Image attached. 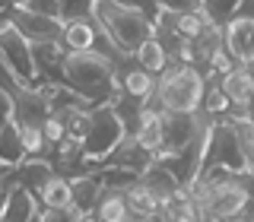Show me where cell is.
Wrapping results in <instances>:
<instances>
[{"instance_id": "20", "label": "cell", "mask_w": 254, "mask_h": 222, "mask_svg": "<svg viewBox=\"0 0 254 222\" xmlns=\"http://www.w3.org/2000/svg\"><path fill=\"white\" fill-rule=\"evenodd\" d=\"M16 171H19L22 184H26L29 190H35V194L51 181V174H54V168H51L48 159H26L22 165H16Z\"/></svg>"}, {"instance_id": "16", "label": "cell", "mask_w": 254, "mask_h": 222, "mask_svg": "<svg viewBox=\"0 0 254 222\" xmlns=\"http://www.w3.org/2000/svg\"><path fill=\"white\" fill-rule=\"evenodd\" d=\"M61 42L67 45V51H92L99 45V22L95 19L67 22L61 32Z\"/></svg>"}, {"instance_id": "25", "label": "cell", "mask_w": 254, "mask_h": 222, "mask_svg": "<svg viewBox=\"0 0 254 222\" xmlns=\"http://www.w3.org/2000/svg\"><path fill=\"white\" fill-rule=\"evenodd\" d=\"M16 3H22V6H26V10H32V13L58 16V19H61V0H16Z\"/></svg>"}, {"instance_id": "13", "label": "cell", "mask_w": 254, "mask_h": 222, "mask_svg": "<svg viewBox=\"0 0 254 222\" xmlns=\"http://www.w3.org/2000/svg\"><path fill=\"white\" fill-rule=\"evenodd\" d=\"M118 86H121L124 92L137 95V99L149 102L156 95V89H159V76L149 73V70H143L140 63H137V67H121V70H118Z\"/></svg>"}, {"instance_id": "27", "label": "cell", "mask_w": 254, "mask_h": 222, "mask_svg": "<svg viewBox=\"0 0 254 222\" xmlns=\"http://www.w3.org/2000/svg\"><path fill=\"white\" fill-rule=\"evenodd\" d=\"M235 16H248V19H254V0H242L238 10H235Z\"/></svg>"}, {"instance_id": "8", "label": "cell", "mask_w": 254, "mask_h": 222, "mask_svg": "<svg viewBox=\"0 0 254 222\" xmlns=\"http://www.w3.org/2000/svg\"><path fill=\"white\" fill-rule=\"evenodd\" d=\"M54 114V105H51V95L45 92V83L42 86H22L16 92V121L19 124H45L48 117Z\"/></svg>"}, {"instance_id": "4", "label": "cell", "mask_w": 254, "mask_h": 222, "mask_svg": "<svg viewBox=\"0 0 254 222\" xmlns=\"http://www.w3.org/2000/svg\"><path fill=\"white\" fill-rule=\"evenodd\" d=\"M127 124L121 121V114H118L111 105H95L92 108V127L89 133H86L83 140V153L89 162H105V159L118 149V143L127 137Z\"/></svg>"}, {"instance_id": "22", "label": "cell", "mask_w": 254, "mask_h": 222, "mask_svg": "<svg viewBox=\"0 0 254 222\" xmlns=\"http://www.w3.org/2000/svg\"><path fill=\"white\" fill-rule=\"evenodd\" d=\"M235 67H238V60L232 57V51H229V48H219V51H216V54L210 57V63H206V73L226 76V73H232Z\"/></svg>"}, {"instance_id": "11", "label": "cell", "mask_w": 254, "mask_h": 222, "mask_svg": "<svg viewBox=\"0 0 254 222\" xmlns=\"http://www.w3.org/2000/svg\"><path fill=\"white\" fill-rule=\"evenodd\" d=\"M219 86H222V92L229 95L232 108H248V102L254 99V70L248 63H238L232 73L219 76Z\"/></svg>"}, {"instance_id": "12", "label": "cell", "mask_w": 254, "mask_h": 222, "mask_svg": "<svg viewBox=\"0 0 254 222\" xmlns=\"http://www.w3.org/2000/svg\"><path fill=\"white\" fill-rule=\"evenodd\" d=\"M0 156H3V165H22L29 159L26 153V137H22V124L16 117H3V127H0Z\"/></svg>"}, {"instance_id": "1", "label": "cell", "mask_w": 254, "mask_h": 222, "mask_svg": "<svg viewBox=\"0 0 254 222\" xmlns=\"http://www.w3.org/2000/svg\"><path fill=\"white\" fill-rule=\"evenodd\" d=\"M64 83L92 105H108L118 92V63L102 51H70L64 60Z\"/></svg>"}, {"instance_id": "10", "label": "cell", "mask_w": 254, "mask_h": 222, "mask_svg": "<svg viewBox=\"0 0 254 222\" xmlns=\"http://www.w3.org/2000/svg\"><path fill=\"white\" fill-rule=\"evenodd\" d=\"M38 210H42V200H38L35 190H29L26 184H19L16 190L3 197V222H35Z\"/></svg>"}, {"instance_id": "3", "label": "cell", "mask_w": 254, "mask_h": 222, "mask_svg": "<svg viewBox=\"0 0 254 222\" xmlns=\"http://www.w3.org/2000/svg\"><path fill=\"white\" fill-rule=\"evenodd\" d=\"M156 95L165 111L194 114V111L203 108V99H206V73L197 63H172L165 73H159Z\"/></svg>"}, {"instance_id": "14", "label": "cell", "mask_w": 254, "mask_h": 222, "mask_svg": "<svg viewBox=\"0 0 254 222\" xmlns=\"http://www.w3.org/2000/svg\"><path fill=\"white\" fill-rule=\"evenodd\" d=\"M95 213H99L102 222H133V206L127 200V190H118V187L102 190Z\"/></svg>"}, {"instance_id": "9", "label": "cell", "mask_w": 254, "mask_h": 222, "mask_svg": "<svg viewBox=\"0 0 254 222\" xmlns=\"http://www.w3.org/2000/svg\"><path fill=\"white\" fill-rule=\"evenodd\" d=\"M226 48L238 63H254V19L232 16L226 22Z\"/></svg>"}, {"instance_id": "28", "label": "cell", "mask_w": 254, "mask_h": 222, "mask_svg": "<svg viewBox=\"0 0 254 222\" xmlns=\"http://www.w3.org/2000/svg\"><path fill=\"white\" fill-rule=\"evenodd\" d=\"M242 111H245V114H248V117H251V121H254V99L248 102V108H242Z\"/></svg>"}, {"instance_id": "6", "label": "cell", "mask_w": 254, "mask_h": 222, "mask_svg": "<svg viewBox=\"0 0 254 222\" xmlns=\"http://www.w3.org/2000/svg\"><path fill=\"white\" fill-rule=\"evenodd\" d=\"M203 168H226V171H248V159L242 153L235 130L229 121L216 117L206 140V153H203Z\"/></svg>"}, {"instance_id": "19", "label": "cell", "mask_w": 254, "mask_h": 222, "mask_svg": "<svg viewBox=\"0 0 254 222\" xmlns=\"http://www.w3.org/2000/svg\"><path fill=\"white\" fill-rule=\"evenodd\" d=\"M127 200H130V206H133V216H143V213H162L165 210L162 197H159L143 178H137L130 187H127Z\"/></svg>"}, {"instance_id": "18", "label": "cell", "mask_w": 254, "mask_h": 222, "mask_svg": "<svg viewBox=\"0 0 254 222\" xmlns=\"http://www.w3.org/2000/svg\"><path fill=\"white\" fill-rule=\"evenodd\" d=\"M42 206H54V210H73V178L64 174H51V181L38 190Z\"/></svg>"}, {"instance_id": "7", "label": "cell", "mask_w": 254, "mask_h": 222, "mask_svg": "<svg viewBox=\"0 0 254 222\" xmlns=\"http://www.w3.org/2000/svg\"><path fill=\"white\" fill-rule=\"evenodd\" d=\"M3 16H6V22H13V26L29 38V42H42V38H61V32H64V22L58 19V16L32 13V10H26L22 3H16V0H6Z\"/></svg>"}, {"instance_id": "24", "label": "cell", "mask_w": 254, "mask_h": 222, "mask_svg": "<svg viewBox=\"0 0 254 222\" xmlns=\"http://www.w3.org/2000/svg\"><path fill=\"white\" fill-rule=\"evenodd\" d=\"M45 127V137H48V143H51V149L58 146V143L64 140V137H70V130H67V121H64L61 114H51L48 121L42 124Z\"/></svg>"}, {"instance_id": "23", "label": "cell", "mask_w": 254, "mask_h": 222, "mask_svg": "<svg viewBox=\"0 0 254 222\" xmlns=\"http://www.w3.org/2000/svg\"><path fill=\"white\" fill-rule=\"evenodd\" d=\"M238 3H242V0H203L206 13H210L216 22H229V19H232L235 10H238Z\"/></svg>"}, {"instance_id": "21", "label": "cell", "mask_w": 254, "mask_h": 222, "mask_svg": "<svg viewBox=\"0 0 254 222\" xmlns=\"http://www.w3.org/2000/svg\"><path fill=\"white\" fill-rule=\"evenodd\" d=\"M95 3L99 0H61V22H79V19H95Z\"/></svg>"}, {"instance_id": "15", "label": "cell", "mask_w": 254, "mask_h": 222, "mask_svg": "<svg viewBox=\"0 0 254 222\" xmlns=\"http://www.w3.org/2000/svg\"><path fill=\"white\" fill-rule=\"evenodd\" d=\"M102 190H105V184H102V174H92V171L76 174V178H73V210H79V213H95Z\"/></svg>"}, {"instance_id": "26", "label": "cell", "mask_w": 254, "mask_h": 222, "mask_svg": "<svg viewBox=\"0 0 254 222\" xmlns=\"http://www.w3.org/2000/svg\"><path fill=\"white\" fill-rule=\"evenodd\" d=\"M159 10H172V13H190V10H200L203 0H156Z\"/></svg>"}, {"instance_id": "29", "label": "cell", "mask_w": 254, "mask_h": 222, "mask_svg": "<svg viewBox=\"0 0 254 222\" xmlns=\"http://www.w3.org/2000/svg\"><path fill=\"white\" fill-rule=\"evenodd\" d=\"M248 67H251V70H254V63H248Z\"/></svg>"}, {"instance_id": "5", "label": "cell", "mask_w": 254, "mask_h": 222, "mask_svg": "<svg viewBox=\"0 0 254 222\" xmlns=\"http://www.w3.org/2000/svg\"><path fill=\"white\" fill-rule=\"evenodd\" d=\"M0 57H3V67L13 70L26 86H42L45 83V76L38 73L35 54H32V42L6 19H3V32H0Z\"/></svg>"}, {"instance_id": "2", "label": "cell", "mask_w": 254, "mask_h": 222, "mask_svg": "<svg viewBox=\"0 0 254 222\" xmlns=\"http://www.w3.org/2000/svg\"><path fill=\"white\" fill-rule=\"evenodd\" d=\"M95 22L124 54H137V48L153 35V16L130 0H99Z\"/></svg>"}, {"instance_id": "17", "label": "cell", "mask_w": 254, "mask_h": 222, "mask_svg": "<svg viewBox=\"0 0 254 222\" xmlns=\"http://www.w3.org/2000/svg\"><path fill=\"white\" fill-rule=\"evenodd\" d=\"M133 60L140 63L143 70H149V73H165V70L172 67V54L165 51V45L159 42L156 35H149L146 42H143L140 48H137V54H133Z\"/></svg>"}]
</instances>
